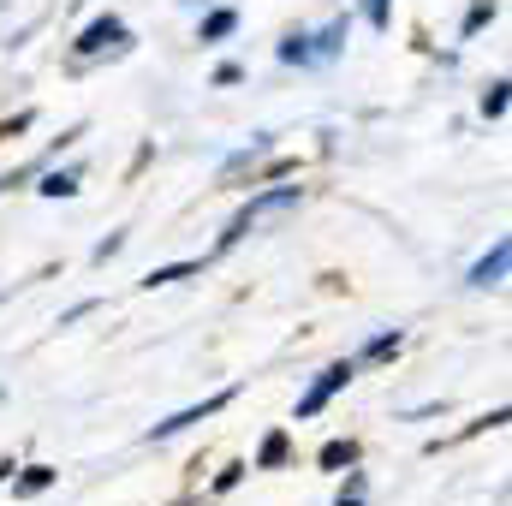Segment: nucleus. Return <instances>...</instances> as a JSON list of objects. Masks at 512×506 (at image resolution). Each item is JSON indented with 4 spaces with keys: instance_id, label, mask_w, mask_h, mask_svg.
<instances>
[{
    "instance_id": "f257e3e1",
    "label": "nucleus",
    "mask_w": 512,
    "mask_h": 506,
    "mask_svg": "<svg viewBox=\"0 0 512 506\" xmlns=\"http://www.w3.org/2000/svg\"><path fill=\"white\" fill-rule=\"evenodd\" d=\"M304 203V185H256L251 197L233 209V221H227V233H221V251H239L245 239H251V227H262V221H274V215H292Z\"/></svg>"
},
{
    "instance_id": "f03ea898",
    "label": "nucleus",
    "mask_w": 512,
    "mask_h": 506,
    "mask_svg": "<svg viewBox=\"0 0 512 506\" xmlns=\"http://www.w3.org/2000/svg\"><path fill=\"white\" fill-rule=\"evenodd\" d=\"M131 48V30L120 12H96L78 36H72V72H84V66H96V60H120Z\"/></svg>"
},
{
    "instance_id": "7ed1b4c3",
    "label": "nucleus",
    "mask_w": 512,
    "mask_h": 506,
    "mask_svg": "<svg viewBox=\"0 0 512 506\" xmlns=\"http://www.w3.org/2000/svg\"><path fill=\"white\" fill-rule=\"evenodd\" d=\"M358 358H334L328 370H316V381L304 387V399H298V411H292V423H310V417H322L328 405H334V393H346L352 381H358Z\"/></svg>"
},
{
    "instance_id": "20e7f679",
    "label": "nucleus",
    "mask_w": 512,
    "mask_h": 506,
    "mask_svg": "<svg viewBox=\"0 0 512 506\" xmlns=\"http://www.w3.org/2000/svg\"><path fill=\"white\" fill-rule=\"evenodd\" d=\"M239 399V387H221V393H209L203 405H185V411H173V417H161L155 429H149V441H173V435H185V429H197V423H209V417H221L227 405Z\"/></svg>"
},
{
    "instance_id": "39448f33",
    "label": "nucleus",
    "mask_w": 512,
    "mask_h": 506,
    "mask_svg": "<svg viewBox=\"0 0 512 506\" xmlns=\"http://www.w3.org/2000/svg\"><path fill=\"white\" fill-rule=\"evenodd\" d=\"M507 268H512V239H495L489 251L477 256V262H471V274H465V286H471V292H495V286L507 280Z\"/></svg>"
},
{
    "instance_id": "423d86ee",
    "label": "nucleus",
    "mask_w": 512,
    "mask_h": 506,
    "mask_svg": "<svg viewBox=\"0 0 512 506\" xmlns=\"http://www.w3.org/2000/svg\"><path fill=\"white\" fill-rule=\"evenodd\" d=\"M346 42H352V18H328L322 30H310V72L334 66L346 54Z\"/></svg>"
},
{
    "instance_id": "0eeeda50",
    "label": "nucleus",
    "mask_w": 512,
    "mask_h": 506,
    "mask_svg": "<svg viewBox=\"0 0 512 506\" xmlns=\"http://www.w3.org/2000/svg\"><path fill=\"white\" fill-rule=\"evenodd\" d=\"M239 36V12L233 6H203V18H197V42L209 48V42H233Z\"/></svg>"
},
{
    "instance_id": "6e6552de",
    "label": "nucleus",
    "mask_w": 512,
    "mask_h": 506,
    "mask_svg": "<svg viewBox=\"0 0 512 506\" xmlns=\"http://www.w3.org/2000/svg\"><path fill=\"white\" fill-rule=\"evenodd\" d=\"M262 155H274V137H268V131H256V137L245 143V149H233V155L221 161V179L233 185L239 173H256V161H262Z\"/></svg>"
},
{
    "instance_id": "1a4fd4ad",
    "label": "nucleus",
    "mask_w": 512,
    "mask_h": 506,
    "mask_svg": "<svg viewBox=\"0 0 512 506\" xmlns=\"http://www.w3.org/2000/svg\"><path fill=\"white\" fill-rule=\"evenodd\" d=\"M78 191H84V173H78V167H54V161H48V167L36 173V197H78Z\"/></svg>"
},
{
    "instance_id": "9d476101",
    "label": "nucleus",
    "mask_w": 512,
    "mask_h": 506,
    "mask_svg": "<svg viewBox=\"0 0 512 506\" xmlns=\"http://www.w3.org/2000/svg\"><path fill=\"white\" fill-rule=\"evenodd\" d=\"M54 483H60L54 465H18V471H12V495H18V501H36V495H48Z\"/></svg>"
},
{
    "instance_id": "9b49d317",
    "label": "nucleus",
    "mask_w": 512,
    "mask_h": 506,
    "mask_svg": "<svg viewBox=\"0 0 512 506\" xmlns=\"http://www.w3.org/2000/svg\"><path fill=\"white\" fill-rule=\"evenodd\" d=\"M286 459H292V435H286V429H268L251 453V471H280Z\"/></svg>"
},
{
    "instance_id": "f8f14e48",
    "label": "nucleus",
    "mask_w": 512,
    "mask_h": 506,
    "mask_svg": "<svg viewBox=\"0 0 512 506\" xmlns=\"http://www.w3.org/2000/svg\"><path fill=\"white\" fill-rule=\"evenodd\" d=\"M197 274H203V256H185V262H161V268H149L137 286L155 292V286H179V280H197Z\"/></svg>"
},
{
    "instance_id": "ddd939ff",
    "label": "nucleus",
    "mask_w": 512,
    "mask_h": 506,
    "mask_svg": "<svg viewBox=\"0 0 512 506\" xmlns=\"http://www.w3.org/2000/svg\"><path fill=\"white\" fill-rule=\"evenodd\" d=\"M405 352V328H376L370 340H364V352H358V364H393Z\"/></svg>"
},
{
    "instance_id": "4468645a",
    "label": "nucleus",
    "mask_w": 512,
    "mask_h": 506,
    "mask_svg": "<svg viewBox=\"0 0 512 506\" xmlns=\"http://www.w3.org/2000/svg\"><path fill=\"white\" fill-rule=\"evenodd\" d=\"M358 459H364V441H352V435H334V441H322V453H316L322 471H346V465H358Z\"/></svg>"
},
{
    "instance_id": "2eb2a0df",
    "label": "nucleus",
    "mask_w": 512,
    "mask_h": 506,
    "mask_svg": "<svg viewBox=\"0 0 512 506\" xmlns=\"http://www.w3.org/2000/svg\"><path fill=\"white\" fill-rule=\"evenodd\" d=\"M495 18H501V0H471V6H465V18H459V42H477Z\"/></svg>"
},
{
    "instance_id": "dca6fc26",
    "label": "nucleus",
    "mask_w": 512,
    "mask_h": 506,
    "mask_svg": "<svg viewBox=\"0 0 512 506\" xmlns=\"http://www.w3.org/2000/svg\"><path fill=\"white\" fill-rule=\"evenodd\" d=\"M274 60H280V66H298V72H310V30H286V36L274 42Z\"/></svg>"
},
{
    "instance_id": "f3484780",
    "label": "nucleus",
    "mask_w": 512,
    "mask_h": 506,
    "mask_svg": "<svg viewBox=\"0 0 512 506\" xmlns=\"http://www.w3.org/2000/svg\"><path fill=\"white\" fill-rule=\"evenodd\" d=\"M507 102H512V84H507V78H489V84H483V96H477V114L495 126V120H507Z\"/></svg>"
},
{
    "instance_id": "a211bd4d",
    "label": "nucleus",
    "mask_w": 512,
    "mask_h": 506,
    "mask_svg": "<svg viewBox=\"0 0 512 506\" xmlns=\"http://www.w3.org/2000/svg\"><path fill=\"white\" fill-rule=\"evenodd\" d=\"M256 167H262V173H251L256 185H274V179H292V173H298V155H274V161L262 155Z\"/></svg>"
},
{
    "instance_id": "6ab92c4d",
    "label": "nucleus",
    "mask_w": 512,
    "mask_h": 506,
    "mask_svg": "<svg viewBox=\"0 0 512 506\" xmlns=\"http://www.w3.org/2000/svg\"><path fill=\"white\" fill-rule=\"evenodd\" d=\"M358 12L370 30H393V0H358Z\"/></svg>"
},
{
    "instance_id": "aec40b11",
    "label": "nucleus",
    "mask_w": 512,
    "mask_h": 506,
    "mask_svg": "<svg viewBox=\"0 0 512 506\" xmlns=\"http://www.w3.org/2000/svg\"><path fill=\"white\" fill-rule=\"evenodd\" d=\"M245 477H251V465H245V459H233V465H221V471H215V495H233V489H239Z\"/></svg>"
},
{
    "instance_id": "412c9836",
    "label": "nucleus",
    "mask_w": 512,
    "mask_h": 506,
    "mask_svg": "<svg viewBox=\"0 0 512 506\" xmlns=\"http://www.w3.org/2000/svg\"><path fill=\"white\" fill-rule=\"evenodd\" d=\"M209 84H215V90H239V84H245V66H239V60H221V66L209 72Z\"/></svg>"
},
{
    "instance_id": "4be33fe9",
    "label": "nucleus",
    "mask_w": 512,
    "mask_h": 506,
    "mask_svg": "<svg viewBox=\"0 0 512 506\" xmlns=\"http://www.w3.org/2000/svg\"><path fill=\"white\" fill-rule=\"evenodd\" d=\"M30 126H36V108H18L12 120H0V143H12V137H24Z\"/></svg>"
},
{
    "instance_id": "5701e85b",
    "label": "nucleus",
    "mask_w": 512,
    "mask_h": 506,
    "mask_svg": "<svg viewBox=\"0 0 512 506\" xmlns=\"http://www.w3.org/2000/svg\"><path fill=\"white\" fill-rule=\"evenodd\" d=\"M120 251H126V233H108V239L90 251V262H96V268H108V256H120Z\"/></svg>"
},
{
    "instance_id": "b1692460",
    "label": "nucleus",
    "mask_w": 512,
    "mask_h": 506,
    "mask_svg": "<svg viewBox=\"0 0 512 506\" xmlns=\"http://www.w3.org/2000/svg\"><path fill=\"white\" fill-rule=\"evenodd\" d=\"M102 310V298H78L72 310H60V328H72V322H84V316H96Z\"/></svg>"
},
{
    "instance_id": "393cba45",
    "label": "nucleus",
    "mask_w": 512,
    "mask_h": 506,
    "mask_svg": "<svg viewBox=\"0 0 512 506\" xmlns=\"http://www.w3.org/2000/svg\"><path fill=\"white\" fill-rule=\"evenodd\" d=\"M364 489H370V477H364L358 465H346V489H340V495H364Z\"/></svg>"
},
{
    "instance_id": "a878e982",
    "label": "nucleus",
    "mask_w": 512,
    "mask_h": 506,
    "mask_svg": "<svg viewBox=\"0 0 512 506\" xmlns=\"http://www.w3.org/2000/svg\"><path fill=\"white\" fill-rule=\"evenodd\" d=\"M12 471H18V459H0V483H12Z\"/></svg>"
},
{
    "instance_id": "bb28decb",
    "label": "nucleus",
    "mask_w": 512,
    "mask_h": 506,
    "mask_svg": "<svg viewBox=\"0 0 512 506\" xmlns=\"http://www.w3.org/2000/svg\"><path fill=\"white\" fill-rule=\"evenodd\" d=\"M334 506H364V495H340Z\"/></svg>"
},
{
    "instance_id": "cd10ccee",
    "label": "nucleus",
    "mask_w": 512,
    "mask_h": 506,
    "mask_svg": "<svg viewBox=\"0 0 512 506\" xmlns=\"http://www.w3.org/2000/svg\"><path fill=\"white\" fill-rule=\"evenodd\" d=\"M173 506H203V501H197V495H185V501H173Z\"/></svg>"
},
{
    "instance_id": "c85d7f7f",
    "label": "nucleus",
    "mask_w": 512,
    "mask_h": 506,
    "mask_svg": "<svg viewBox=\"0 0 512 506\" xmlns=\"http://www.w3.org/2000/svg\"><path fill=\"white\" fill-rule=\"evenodd\" d=\"M179 6H191V12H197V6H209V0H179Z\"/></svg>"
}]
</instances>
